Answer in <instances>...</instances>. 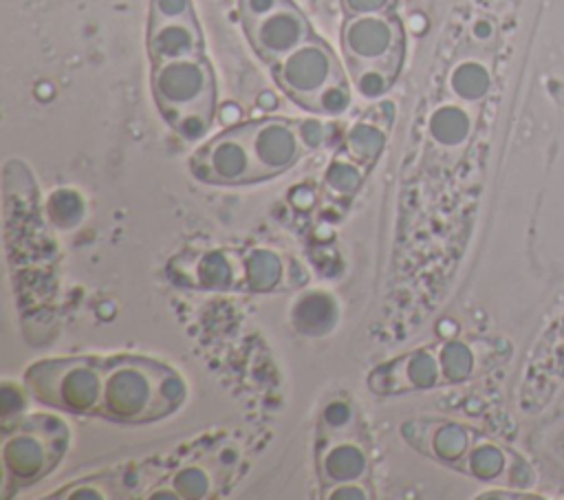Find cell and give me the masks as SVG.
<instances>
[{"instance_id": "15", "label": "cell", "mask_w": 564, "mask_h": 500, "mask_svg": "<svg viewBox=\"0 0 564 500\" xmlns=\"http://www.w3.org/2000/svg\"><path fill=\"white\" fill-rule=\"evenodd\" d=\"M465 104L467 101L463 99L443 101L430 112L425 130L432 145L443 150H456L469 141L474 130V117Z\"/></svg>"}, {"instance_id": "2", "label": "cell", "mask_w": 564, "mask_h": 500, "mask_svg": "<svg viewBox=\"0 0 564 500\" xmlns=\"http://www.w3.org/2000/svg\"><path fill=\"white\" fill-rule=\"evenodd\" d=\"M328 128L313 119L264 117L238 123L205 141L189 159L196 181L242 187L271 181L326 141Z\"/></svg>"}, {"instance_id": "5", "label": "cell", "mask_w": 564, "mask_h": 500, "mask_svg": "<svg viewBox=\"0 0 564 500\" xmlns=\"http://www.w3.org/2000/svg\"><path fill=\"white\" fill-rule=\"evenodd\" d=\"M174 282L198 291L278 293L306 282L302 267L269 247H214L170 260Z\"/></svg>"}, {"instance_id": "7", "label": "cell", "mask_w": 564, "mask_h": 500, "mask_svg": "<svg viewBox=\"0 0 564 500\" xmlns=\"http://www.w3.org/2000/svg\"><path fill=\"white\" fill-rule=\"evenodd\" d=\"M394 121V104L379 99L346 132L339 150L333 154L319 194V211L337 220L364 185L366 176L379 161Z\"/></svg>"}, {"instance_id": "4", "label": "cell", "mask_w": 564, "mask_h": 500, "mask_svg": "<svg viewBox=\"0 0 564 500\" xmlns=\"http://www.w3.org/2000/svg\"><path fill=\"white\" fill-rule=\"evenodd\" d=\"M187 399L185 379L167 363L141 355L101 357L97 419L143 425L172 416Z\"/></svg>"}, {"instance_id": "12", "label": "cell", "mask_w": 564, "mask_h": 500, "mask_svg": "<svg viewBox=\"0 0 564 500\" xmlns=\"http://www.w3.org/2000/svg\"><path fill=\"white\" fill-rule=\"evenodd\" d=\"M238 13L251 51L267 66L315 35L308 18L293 0H238Z\"/></svg>"}, {"instance_id": "14", "label": "cell", "mask_w": 564, "mask_h": 500, "mask_svg": "<svg viewBox=\"0 0 564 500\" xmlns=\"http://www.w3.org/2000/svg\"><path fill=\"white\" fill-rule=\"evenodd\" d=\"M399 434L419 454L456 471L478 436L460 421L436 416H412L399 425Z\"/></svg>"}, {"instance_id": "1", "label": "cell", "mask_w": 564, "mask_h": 500, "mask_svg": "<svg viewBox=\"0 0 564 500\" xmlns=\"http://www.w3.org/2000/svg\"><path fill=\"white\" fill-rule=\"evenodd\" d=\"M150 90L159 115L183 141L207 137L216 117V75L192 0H150Z\"/></svg>"}, {"instance_id": "20", "label": "cell", "mask_w": 564, "mask_h": 500, "mask_svg": "<svg viewBox=\"0 0 564 500\" xmlns=\"http://www.w3.org/2000/svg\"><path fill=\"white\" fill-rule=\"evenodd\" d=\"M474 35L480 37V40L489 37V35H491V24H489L487 20H478V22L474 24Z\"/></svg>"}, {"instance_id": "6", "label": "cell", "mask_w": 564, "mask_h": 500, "mask_svg": "<svg viewBox=\"0 0 564 500\" xmlns=\"http://www.w3.org/2000/svg\"><path fill=\"white\" fill-rule=\"evenodd\" d=\"M339 44L355 90L366 99H381L405 62V31L399 15H346Z\"/></svg>"}, {"instance_id": "8", "label": "cell", "mask_w": 564, "mask_h": 500, "mask_svg": "<svg viewBox=\"0 0 564 500\" xmlns=\"http://www.w3.org/2000/svg\"><path fill=\"white\" fill-rule=\"evenodd\" d=\"M278 88L300 108L319 117H339L350 108L352 88L333 48L317 35L275 62Z\"/></svg>"}, {"instance_id": "9", "label": "cell", "mask_w": 564, "mask_h": 500, "mask_svg": "<svg viewBox=\"0 0 564 500\" xmlns=\"http://www.w3.org/2000/svg\"><path fill=\"white\" fill-rule=\"evenodd\" d=\"M70 447V427L46 412L18 416L2 425L4 489H26L46 478Z\"/></svg>"}, {"instance_id": "13", "label": "cell", "mask_w": 564, "mask_h": 500, "mask_svg": "<svg viewBox=\"0 0 564 500\" xmlns=\"http://www.w3.org/2000/svg\"><path fill=\"white\" fill-rule=\"evenodd\" d=\"M366 385L377 396H399L438 385H456L449 366L447 341L412 348L379 363L368 372Z\"/></svg>"}, {"instance_id": "19", "label": "cell", "mask_w": 564, "mask_h": 500, "mask_svg": "<svg viewBox=\"0 0 564 500\" xmlns=\"http://www.w3.org/2000/svg\"><path fill=\"white\" fill-rule=\"evenodd\" d=\"M344 15H375L394 13L397 0H339Z\"/></svg>"}, {"instance_id": "11", "label": "cell", "mask_w": 564, "mask_h": 500, "mask_svg": "<svg viewBox=\"0 0 564 500\" xmlns=\"http://www.w3.org/2000/svg\"><path fill=\"white\" fill-rule=\"evenodd\" d=\"M238 463V449L225 436L187 443L172 469L145 493V500H203L216 496Z\"/></svg>"}, {"instance_id": "16", "label": "cell", "mask_w": 564, "mask_h": 500, "mask_svg": "<svg viewBox=\"0 0 564 500\" xmlns=\"http://www.w3.org/2000/svg\"><path fill=\"white\" fill-rule=\"evenodd\" d=\"M511 460H513V454H509L505 447H500L491 438L478 434L458 471L467 474L476 480H482V482H505L507 485Z\"/></svg>"}, {"instance_id": "3", "label": "cell", "mask_w": 564, "mask_h": 500, "mask_svg": "<svg viewBox=\"0 0 564 500\" xmlns=\"http://www.w3.org/2000/svg\"><path fill=\"white\" fill-rule=\"evenodd\" d=\"M315 476L324 500H368L372 491V452L357 403L330 396L315 425Z\"/></svg>"}, {"instance_id": "18", "label": "cell", "mask_w": 564, "mask_h": 500, "mask_svg": "<svg viewBox=\"0 0 564 500\" xmlns=\"http://www.w3.org/2000/svg\"><path fill=\"white\" fill-rule=\"evenodd\" d=\"M447 88L456 99L476 104V101L485 99V95L491 88L489 68L478 59H463L449 70Z\"/></svg>"}, {"instance_id": "10", "label": "cell", "mask_w": 564, "mask_h": 500, "mask_svg": "<svg viewBox=\"0 0 564 500\" xmlns=\"http://www.w3.org/2000/svg\"><path fill=\"white\" fill-rule=\"evenodd\" d=\"M26 394L57 412L95 416L101 392V357H48L31 363L22 377Z\"/></svg>"}, {"instance_id": "17", "label": "cell", "mask_w": 564, "mask_h": 500, "mask_svg": "<svg viewBox=\"0 0 564 500\" xmlns=\"http://www.w3.org/2000/svg\"><path fill=\"white\" fill-rule=\"evenodd\" d=\"M293 328L308 337H319L333 330L337 324V302L322 291L304 293L291 308Z\"/></svg>"}]
</instances>
